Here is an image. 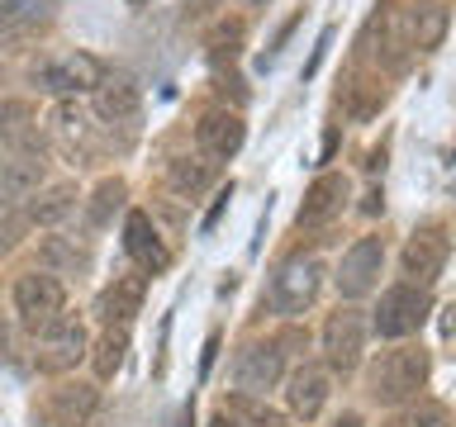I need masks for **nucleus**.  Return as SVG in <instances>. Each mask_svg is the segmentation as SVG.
<instances>
[{
    "label": "nucleus",
    "instance_id": "f257e3e1",
    "mask_svg": "<svg viewBox=\"0 0 456 427\" xmlns=\"http://www.w3.org/2000/svg\"><path fill=\"white\" fill-rule=\"evenodd\" d=\"M428 375H433V356H428L419 342H399V347L376 356V366H370V375H366V394L376 399L380 408H404L409 399H419Z\"/></svg>",
    "mask_w": 456,
    "mask_h": 427
},
{
    "label": "nucleus",
    "instance_id": "f03ea898",
    "mask_svg": "<svg viewBox=\"0 0 456 427\" xmlns=\"http://www.w3.org/2000/svg\"><path fill=\"white\" fill-rule=\"evenodd\" d=\"M428 313H433V294L419 290V285H409V280H399L380 294L376 313H370V327H376L385 342H409L423 327Z\"/></svg>",
    "mask_w": 456,
    "mask_h": 427
},
{
    "label": "nucleus",
    "instance_id": "7ed1b4c3",
    "mask_svg": "<svg viewBox=\"0 0 456 427\" xmlns=\"http://www.w3.org/2000/svg\"><path fill=\"white\" fill-rule=\"evenodd\" d=\"M319 290H323V262L319 256H290V262H281L276 276H271L266 304H271V313L295 318V313H305L314 299H319Z\"/></svg>",
    "mask_w": 456,
    "mask_h": 427
},
{
    "label": "nucleus",
    "instance_id": "20e7f679",
    "mask_svg": "<svg viewBox=\"0 0 456 427\" xmlns=\"http://www.w3.org/2000/svg\"><path fill=\"white\" fill-rule=\"evenodd\" d=\"M366 333H370V318L356 304H342L338 313H328V323H323V366L333 370V375H352V370L362 366Z\"/></svg>",
    "mask_w": 456,
    "mask_h": 427
},
{
    "label": "nucleus",
    "instance_id": "39448f33",
    "mask_svg": "<svg viewBox=\"0 0 456 427\" xmlns=\"http://www.w3.org/2000/svg\"><path fill=\"white\" fill-rule=\"evenodd\" d=\"M81 356H91V337H86V323L81 318H53L43 333H34V366L43 375H67L77 370Z\"/></svg>",
    "mask_w": 456,
    "mask_h": 427
},
{
    "label": "nucleus",
    "instance_id": "423d86ee",
    "mask_svg": "<svg viewBox=\"0 0 456 427\" xmlns=\"http://www.w3.org/2000/svg\"><path fill=\"white\" fill-rule=\"evenodd\" d=\"M62 309H67V285L53 270H28V276L14 280V313L28 333H43L53 318H62Z\"/></svg>",
    "mask_w": 456,
    "mask_h": 427
},
{
    "label": "nucleus",
    "instance_id": "0eeeda50",
    "mask_svg": "<svg viewBox=\"0 0 456 427\" xmlns=\"http://www.w3.org/2000/svg\"><path fill=\"white\" fill-rule=\"evenodd\" d=\"M447 256H452L447 228H442V223H423V228H413L409 242H404V252H399V276H404L409 285H419V290H428V285L442 276Z\"/></svg>",
    "mask_w": 456,
    "mask_h": 427
},
{
    "label": "nucleus",
    "instance_id": "6e6552de",
    "mask_svg": "<svg viewBox=\"0 0 456 427\" xmlns=\"http://www.w3.org/2000/svg\"><path fill=\"white\" fill-rule=\"evenodd\" d=\"M100 81H105V62L91 57V52H67V57H53V62L34 67V85H38V91L62 95V100L95 91Z\"/></svg>",
    "mask_w": 456,
    "mask_h": 427
},
{
    "label": "nucleus",
    "instance_id": "1a4fd4ad",
    "mask_svg": "<svg viewBox=\"0 0 456 427\" xmlns=\"http://www.w3.org/2000/svg\"><path fill=\"white\" fill-rule=\"evenodd\" d=\"M281 380H285V351H281V342H248V347L233 356V384H238V394L262 399V394L276 390Z\"/></svg>",
    "mask_w": 456,
    "mask_h": 427
},
{
    "label": "nucleus",
    "instance_id": "9d476101",
    "mask_svg": "<svg viewBox=\"0 0 456 427\" xmlns=\"http://www.w3.org/2000/svg\"><path fill=\"white\" fill-rule=\"evenodd\" d=\"M380 270H385V242L376 233H366V238H356L347 252H342V262H338V294L342 299H366L370 290L380 285Z\"/></svg>",
    "mask_w": 456,
    "mask_h": 427
},
{
    "label": "nucleus",
    "instance_id": "9b49d317",
    "mask_svg": "<svg viewBox=\"0 0 456 427\" xmlns=\"http://www.w3.org/2000/svg\"><path fill=\"white\" fill-rule=\"evenodd\" d=\"M124 252L138 266V276H162V270H171V247L157 233L152 214H142V209H128V219H124Z\"/></svg>",
    "mask_w": 456,
    "mask_h": 427
},
{
    "label": "nucleus",
    "instance_id": "f8f14e48",
    "mask_svg": "<svg viewBox=\"0 0 456 427\" xmlns=\"http://www.w3.org/2000/svg\"><path fill=\"white\" fill-rule=\"evenodd\" d=\"M328 394H333V370L328 366L305 361L290 380H285V408H290V418H299V423L319 418L328 408Z\"/></svg>",
    "mask_w": 456,
    "mask_h": 427
},
{
    "label": "nucleus",
    "instance_id": "ddd939ff",
    "mask_svg": "<svg viewBox=\"0 0 456 427\" xmlns=\"http://www.w3.org/2000/svg\"><path fill=\"white\" fill-rule=\"evenodd\" d=\"M95 408H100V390H95V384L67 380V384H57V390L48 394V404L38 408V418L53 423V427H91Z\"/></svg>",
    "mask_w": 456,
    "mask_h": 427
},
{
    "label": "nucleus",
    "instance_id": "4468645a",
    "mask_svg": "<svg viewBox=\"0 0 456 427\" xmlns=\"http://www.w3.org/2000/svg\"><path fill=\"white\" fill-rule=\"evenodd\" d=\"M347 195H352L347 176H342V171H323V176L305 190V199H299L295 223H299V228H323V223H333L338 214L347 209Z\"/></svg>",
    "mask_w": 456,
    "mask_h": 427
},
{
    "label": "nucleus",
    "instance_id": "2eb2a0df",
    "mask_svg": "<svg viewBox=\"0 0 456 427\" xmlns=\"http://www.w3.org/2000/svg\"><path fill=\"white\" fill-rule=\"evenodd\" d=\"M242 138H248V124H242L238 109H209V114H200V124H195V142H200V152H205L209 162L238 157Z\"/></svg>",
    "mask_w": 456,
    "mask_h": 427
},
{
    "label": "nucleus",
    "instance_id": "dca6fc26",
    "mask_svg": "<svg viewBox=\"0 0 456 427\" xmlns=\"http://www.w3.org/2000/svg\"><path fill=\"white\" fill-rule=\"evenodd\" d=\"M142 294H148V276H114V285H105L95 299V313L105 327H128L142 313Z\"/></svg>",
    "mask_w": 456,
    "mask_h": 427
},
{
    "label": "nucleus",
    "instance_id": "f3484780",
    "mask_svg": "<svg viewBox=\"0 0 456 427\" xmlns=\"http://www.w3.org/2000/svg\"><path fill=\"white\" fill-rule=\"evenodd\" d=\"M447 24H452V14L442 0H413L404 10V43L413 52H433L447 38Z\"/></svg>",
    "mask_w": 456,
    "mask_h": 427
},
{
    "label": "nucleus",
    "instance_id": "a211bd4d",
    "mask_svg": "<svg viewBox=\"0 0 456 427\" xmlns=\"http://www.w3.org/2000/svg\"><path fill=\"white\" fill-rule=\"evenodd\" d=\"M57 0H0V43H20L53 20Z\"/></svg>",
    "mask_w": 456,
    "mask_h": 427
},
{
    "label": "nucleus",
    "instance_id": "6ab92c4d",
    "mask_svg": "<svg viewBox=\"0 0 456 427\" xmlns=\"http://www.w3.org/2000/svg\"><path fill=\"white\" fill-rule=\"evenodd\" d=\"M91 95H95V114H100L105 124H134V119H138V109H142L138 85H134V81H124V77H105Z\"/></svg>",
    "mask_w": 456,
    "mask_h": 427
},
{
    "label": "nucleus",
    "instance_id": "aec40b11",
    "mask_svg": "<svg viewBox=\"0 0 456 427\" xmlns=\"http://www.w3.org/2000/svg\"><path fill=\"white\" fill-rule=\"evenodd\" d=\"M214 181H219V162H209L205 152H200V157H171V162H167V190L181 195V199L205 195Z\"/></svg>",
    "mask_w": 456,
    "mask_h": 427
},
{
    "label": "nucleus",
    "instance_id": "412c9836",
    "mask_svg": "<svg viewBox=\"0 0 456 427\" xmlns=\"http://www.w3.org/2000/svg\"><path fill=\"white\" fill-rule=\"evenodd\" d=\"M48 176V162L43 157H10L0 162V209L14 205V199H28Z\"/></svg>",
    "mask_w": 456,
    "mask_h": 427
},
{
    "label": "nucleus",
    "instance_id": "4be33fe9",
    "mask_svg": "<svg viewBox=\"0 0 456 427\" xmlns=\"http://www.w3.org/2000/svg\"><path fill=\"white\" fill-rule=\"evenodd\" d=\"M48 124H53V142H57V148H67L71 157L91 148V114H86L77 100H62V105L48 114Z\"/></svg>",
    "mask_w": 456,
    "mask_h": 427
},
{
    "label": "nucleus",
    "instance_id": "5701e85b",
    "mask_svg": "<svg viewBox=\"0 0 456 427\" xmlns=\"http://www.w3.org/2000/svg\"><path fill=\"white\" fill-rule=\"evenodd\" d=\"M242 43H248V20H238V14H224V20H214V28L205 34V57L214 67H233Z\"/></svg>",
    "mask_w": 456,
    "mask_h": 427
},
{
    "label": "nucleus",
    "instance_id": "b1692460",
    "mask_svg": "<svg viewBox=\"0 0 456 427\" xmlns=\"http://www.w3.org/2000/svg\"><path fill=\"white\" fill-rule=\"evenodd\" d=\"M128 361V327H105L95 342H91V370L95 380H114Z\"/></svg>",
    "mask_w": 456,
    "mask_h": 427
},
{
    "label": "nucleus",
    "instance_id": "393cba45",
    "mask_svg": "<svg viewBox=\"0 0 456 427\" xmlns=\"http://www.w3.org/2000/svg\"><path fill=\"white\" fill-rule=\"evenodd\" d=\"M71 209H77V185H53V190H43L34 205H28V219L34 223H57V219H67Z\"/></svg>",
    "mask_w": 456,
    "mask_h": 427
},
{
    "label": "nucleus",
    "instance_id": "a878e982",
    "mask_svg": "<svg viewBox=\"0 0 456 427\" xmlns=\"http://www.w3.org/2000/svg\"><path fill=\"white\" fill-rule=\"evenodd\" d=\"M395 427H452V413L437 399H409L404 413L395 418Z\"/></svg>",
    "mask_w": 456,
    "mask_h": 427
},
{
    "label": "nucleus",
    "instance_id": "bb28decb",
    "mask_svg": "<svg viewBox=\"0 0 456 427\" xmlns=\"http://www.w3.org/2000/svg\"><path fill=\"white\" fill-rule=\"evenodd\" d=\"M380 105H385V85L380 81L362 77V81L347 85V114L352 119H370V114H380Z\"/></svg>",
    "mask_w": 456,
    "mask_h": 427
},
{
    "label": "nucleus",
    "instance_id": "cd10ccee",
    "mask_svg": "<svg viewBox=\"0 0 456 427\" xmlns=\"http://www.w3.org/2000/svg\"><path fill=\"white\" fill-rule=\"evenodd\" d=\"M224 413H228V418H238L242 427H290V418H285V413L252 404L248 394H242V399H233V408H224Z\"/></svg>",
    "mask_w": 456,
    "mask_h": 427
},
{
    "label": "nucleus",
    "instance_id": "c85d7f7f",
    "mask_svg": "<svg viewBox=\"0 0 456 427\" xmlns=\"http://www.w3.org/2000/svg\"><path fill=\"white\" fill-rule=\"evenodd\" d=\"M124 195H128V185H124L119 176L100 181V185H95V199H91V223H95V228H105V223H110V214L124 205Z\"/></svg>",
    "mask_w": 456,
    "mask_h": 427
},
{
    "label": "nucleus",
    "instance_id": "c756f323",
    "mask_svg": "<svg viewBox=\"0 0 456 427\" xmlns=\"http://www.w3.org/2000/svg\"><path fill=\"white\" fill-rule=\"evenodd\" d=\"M38 119V109L28 105V100H0V133H10V128H28Z\"/></svg>",
    "mask_w": 456,
    "mask_h": 427
},
{
    "label": "nucleus",
    "instance_id": "7c9ffc66",
    "mask_svg": "<svg viewBox=\"0 0 456 427\" xmlns=\"http://www.w3.org/2000/svg\"><path fill=\"white\" fill-rule=\"evenodd\" d=\"M43 262H57V266H91V252H77V247H67L62 238H48L43 242Z\"/></svg>",
    "mask_w": 456,
    "mask_h": 427
},
{
    "label": "nucleus",
    "instance_id": "2f4dec72",
    "mask_svg": "<svg viewBox=\"0 0 456 427\" xmlns=\"http://www.w3.org/2000/svg\"><path fill=\"white\" fill-rule=\"evenodd\" d=\"M219 10V0H181V14L185 20H205V14Z\"/></svg>",
    "mask_w": 456,
    "mask_h": 427
},
{
    "label": "nucleus",
    "instance_id": "473e14b6",
    "mask_svg": "<svg viewBox=\"0 0 456 427\" xmlns=\"http://www.w3.org/2000/svg\"><path fill=\"white\" fill-rule=\"evenodd\" d=\"M442 333H447V337H456V299L447 304V313H442Z\"/></svg>",
    "mask_w": 456,
    "mask_h": 427
},
{
    "label": "nucleus",
    "instance_id": "72a5a7b5",
    "mask_svg": "<svg viewBox=\"0 0 456 427\" xmlns=\"http://www.w3.org/2000/svg\"><path fill=\"white\" fill-rule=\"evenodd\" d=\"M333 427H366V423H362V413H342Z\"/></svg>",
    "mask_w": 456,
    "mask_h": 427
},
{
    "label": "nucleus",
    "instance_id": "f704fd0d",
    "mask_svg": "<svg viewBox=\"0 0 456 427\" xmlns=\"http://www.w3.org/2000/svg\"><path fill=\"white\" fill-rule=\"evenodd\" d=\"M209 427H238V423H233V418H228V413H219V418H214Z\"/></svg>",
    "mask_w": 456,
    "mask_h": 427
},
{
    "label": "nucleus",
    "instance_id": "c9c22d12",
    "mask_svg": "<svg viewBox=\"0 0 456 427\" xmlns=\"http://www.w3.org/2000/svg\"><path fill=\"white\" fill-rule=\"evenodd\" d=\"M248 5H262V0H248Z\"/></svg>",
    "mask_w": 456,
    "mask_h": 427
},
{
    "label": "nucleus",
    "instance_id": "e433bc0d",
    "mask_svg": "<svg viewBox=\"0 0 456 427\" xmlns=\"http://www.w3.org/2000/svg\"><path fill=\"white\" fill-rule=\"evenodd\" d=\"M134 5H142V0H134Z\"/></svg>",
    "mask_w": 456,
    "mask_h": 427
}]
</instances>
